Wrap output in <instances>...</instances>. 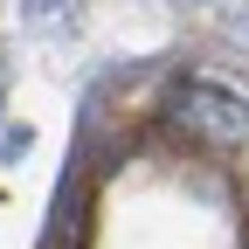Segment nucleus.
Returning <instances> with one entry per match:
<instances>
[{"instance_id": "obj_2", "label": "nucleus", "mask_w": 249, "mask_h": 249, "mask_svg": "<svg viewBox=\"0 0 249 249\" xmlns=\"http://www.w3.org/2000/svg\"><path fill=\"white\" fill-rule=\"evenodd\" d=\"M242 249H249V242H242Z\"/></svg>"}, {"instance_id": "obj_1", "label": "nucleus", "mask_w": 249, "mask_h": 249, "mask_svg": "<svg viewBox=\"0 0 249 249\" xmlns=\"http://www.w3.org/2000/svg\"><path fill=\"white\" fill-rule=\"evenodd\" d=\"M160 124L180 139V145H194V152H242L249 145V97L229 83H214V76H180L166 90V104H160Z\"/></svg>"}]
</instances>
